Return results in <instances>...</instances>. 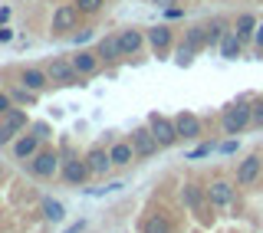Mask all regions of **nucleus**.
Wrapping results in <instances>:
<instances>
[{
    "label": "nucleus",
    "mask_w": 263,
    "mask_h": 233,
    "mask_svg": "<svg viewBox=\"0 0 263 233\" xmlns=\"http://www.w3.org/2000/svg\"><path fill=\"white\" fill-rule=\"evenodd\" d=\"M250 119H253V105H243V102L234 105V109L224 112V131H227V135H240V128Z\"/></svg>",
    "instance_id": "f257e3e1"
},
{
    "label": "nucleus",
    "mask_w": 263,
    "mask_h": 233,
    "mask_svg": "<svg viewBox=\"0 0 263 233\" xmlns=\"http://www.w3.org/2000/svg\"><path fill=\"white\" fill-rule=\"evenodd\" d=\"M148 128H152V135L158 138V145H175V141L181 138L178 135V128H175V122H168V119H161L158 112L148 119Z\"/></svg>",
    "instance_id": "f03ea898"
},
{
    "label": "nucleus",
    "mask_w": 263,
    "mask_h": 233,
    "mask_svg": "<svg viewBox=\"0 0 263 233\" xmlns=\"http://www.w3.org/2000/svg\"><path fill=\"white\" fill-rule=\"evenodd\" d=\"M46 72H49V82H60V86H76V79H79L76 66L66 63V60H53Z\"/></svg>",
    "instance_id": "7ed1b4c3"
},
{
    "label": "nucleus",
    "mask_w": 263,
    "mask_h": 233,
    "mask_svg": "<svg viewBox=\"0 0 263 233\" xmlns=\"http://www.w3.org/2000/svg\"><path fill=\"white\" fill-rule=\"evenodd\" d=\"M132 148H135L138 158H152L158 151V138L152 135V128H138V131H132Z\"/></svg>",
    "instance_id": "20e7f679"
},
{
    "label": "nucleus",
    "mask_w": 263,
    "mask_h": 233,
    "mask_svg": "<svg viewBox=\"0 0 263 233\" xmlns=\"http://www.w3.org/2000/svg\"><path fill=\"white\" fill-rule=\"evenodd\" d=\"M260 168H263V161L257 154H250V158H243L240 161V168H237V184H253V181L260 178Z\"/></svg>",
    "instance_id": "39448f33"
},
{
    "label": "nucleus",
    "mask_w": 263,
    "mask_h": 233,
    "mask_svg": "<svg viewBox=\"0 0 263 233\" xmlns=\"http://www.w3.org/2000/svg\"><path fill=\"white\" fill-rule=\"evenodd\" d=\"M33 174H40V178H53L56 168H60V158H56L53 151H43V154H33Z\"/></svg>",
    "instance_id": "423d86ee"
},
{
    "label": "nucleus",
    "mask_w": 263,
    "mask_h": 233,
    "mask_svg": "<svg viewBox=\"0 0 263 233\" xmlns=\"http://www.w3.org/2000/svg\"><path fill=\"white\" fill-rule=\"evenodd\" d=\"M23 125H27V115H23V112H13V109L7 112L4 115V125H0V145H4V141H10L16 131L23 128Z\"/></svg>",
    "instance_id": "0eeeda50"
},
{
    "label": "nucleus",
    "mask_w": 263,
    "mask_h": 233,
    "mask_svg": "<svg viewBox=\"0 0 263 233\" xmlns=\"http://www.w3.org/2000/svg\"><path fill=\"white\" fill-rule=\"evenodd\" d=\"M79 20V7L76 4H63L60 10L53 13V30H72Z\"/></svg>",
    "instance_id": "6e6552de"
},
{
    "label": "nucleus",
    "mask_w": 263,
    "mask_h": 233,
    "mask_svg": "<svg viewBox=\"0 0 263 233\" xmlns=\"http://www.w3.org/2000/svg\"><path fill=\"white\" fill-rule=\"evenodd\" d=\"M208 201L214 207H227L230 201H234V187H230L227 181H214V184L208 187Z\"/></svg>",
    "instance_id": "1a4fd4ad"
},
{
    "label": "nucleus",
    "mask_w": 263,
    "mask_h": 233,
    "mask_svg": "<svg viewBox=\"0 0 263 233\" xmlns=\"http://www.w3.org/2000/svg\"><path fill=\"white\" fill-rule=\"evenodd\" d=\"M175 128H178L181 138H197L201 135V122H197V115H191V112H181L175 119Z\"/></svg>",
    "instance_id": "9d476101"
},
{
    "label": "nucleus",
    "mask_w": 263,
    "mask_h": 233,
    "mask_svg": "<svg viewBox=\"0 0 263 233\" xmlns=\"http://www.w3.org/2000/svg\"><path fill=\"white\" fill-rule=\"evenodd\" d=\"M86 164H89V171H92V174H105V171H109V164H112V154H105L102 148H92V151L86 154Z\"/></svg>",
    "instance_id": "9b49d317"
},
{
    "label": "nucleus",
    "mask_w": 263,
    "mask_h": 233,
    "mask_svg": "<svg viewBox=\"0 0 263 233\" xmlns=\"http://www.w3.org/2000/svg\"><path fill=\"white\" fill-rule=\"evenodd\" d=\"M138 46H142V33H138V30H122V33H119V49H122V56L138 53Z\"/></svg>",
    "instance_id": "f8f14e48"
},
{
    "label": "nucleus",
    "mask_w": 263,
    "mask_h": 233,
    "mask_svg": "<svg viewBox=\"0 0 263 233\" xmlns=\"http://www.w3.org/2000/svg\"><path fill=\"white\" fill-rule=\"evenodd\" d=\"M72 66H76L79 76H92V72L99 69V53H79V56H72Z\"/></svg>",
    "instance_id": "ddd939ff"
},
{
    "label": "nucleus",
    "mask_w": 263,
    "mask_h": 233,
    "mask_svg": "<svg viewBox=\"0 0 263 233\" xmlns=\"http://www.w3.org/2000/svg\"><path fill=\"white\" fill-rule=\"evenodd\" d=\"M86 174H89V164H82V161H66V168H63V178L69 184H82Z\"/></svg>",
    "instance_id": "4468645a"
},
{
    "label": "nucleus",
    "mask_w": 263,
    "mask_h": 233,
    "mask_svg": "<svg viewBox=\"0 0 263 233\" xmlns=\"http://www.w3.org/2000/svg\"><path fill=\"white\" fill-rule=\"evenodd\" d=\"M36 145H40V135H23L13 145V154L16 158H33V154H36Z\"/></svg>",
    "instance_id": "2eb2a0df"
},
{
    "label": "nucleus",
    "mask_w": 263,
    "mask_h": 233,
    "mask_svg": "<svg viewBox=\"0 0 263 233\" xmlns=\"http://www.w3.org/2000/svg\"><path fill=\"white\" fill-rule=\"evenodd\" d=\"M112 164H119V168H122V164H132V161H135V148H132V145H122V141H119V145H112Z\"/></svg>",
    "instance_id": "dca6fc26"
},
{
    "label": "nucleus",
    "mask_w": 263,
    "mask_h": 233,
    "mask_svg": "<svg viewBox=\"0 0 263 233\" xmlns=\"http://www.w3.org/2000/svg\"><path fill=\"white\" fill-rule=\"evenodd\" d=\"M220 56H224V60H237V56H240V36H237V33H227V36L220 40Z\"/></svg>",
    "instance_id": "f3484780"
},
{
    "label": "nucleus",
    "mask_w": 263,
    "mask_h": 233,
    "mask_svg": "<svg viewBox=\"0 0 263 233\" xmlns=\"http://www.w3.org/2000/svg\"><path fill=\"white\" fill-rule=\"evenodd\" d=\"M122 49H119V36H105L99 43V60H119Z\"/></svg>",
    "instance_id": "a211bd4d"
},
{
    "label": "nucleus",
    "mask_w": 263,
    "mask_h": 233,
    "mask_svg": "<svg viewBox=\"0 0 263 233\" xmlns=\"http://www.w3.org/2000/svg\"><path fill=\"white\" fill-rule=\"evenodd\" d=\"M46 82H49V72H40V69H27V72H23V86L33 89V92H36V89H43Z\"/></svg>",
    "instance_id": "6ab92c4d"
},
{
    "label": "nucleus",
    "mask_w": 263,
    "mask_h": 233,
    "mask_svg": "<svg viewBox=\"0 0 263 233\" xmlns=\"http://www.w3.org/2000/svg\"><path fill=\"white\" fill-rule=\"evenodd\" d=\"M148 43H152L155 49H164L171 43V30L168 27H152V30H148Z\"/></svg>",
    "instance_id": "aec40b11"
},
{
    "label": "nucleus",
    "mask_w": 263,
    "mask_h": 233,
    "mask_svg": "<svg viewBox=\"0 0 263 233\" xmlns=\"http://www.w3.org/2000/svg\"><path fill=\"white\" fill-rule=\"evenodd\" d=\"M142 233H171V223L164 220L161 213H155V217H148V220H145Z\"/></svg>",
    "instance_id": "412c9836"
},
{
    "label": "nucleus",
    "mask_w": 263,
    "mask_h": 233,
    "mask_svg": "<svg viewBox=\"0 0 263 233\" xmlns=\"http://www.w3.org/2000/svg\"><path fill=\"white\" fill-rule=\"evenodd\" d=\"M43 213H46V220H63L66 217V210H63L60 201H43Z\"/></svg>",
    "instance_id": "4be33fe9"
},
{
    "label": "nucleus",
    "mask_w": 263,
    "mask_h": 233,
    "mask_svg": "<svg viewBox=\"0 0 263 233\" xmlns=\"http://www.w3.org/2000/svg\"><path fill=\"white\" fill-rule=\"evenodd\" d=\"M208 43V27H194V30H187V46H204Z\"/></svg>",
    "instance_id": "5701e85b"
},
{
    "label": "nucleus",
    "mask_w": 263,
    "mask_h": 233,
    "mask_svg": "<svg viewBox=\"0 0 263 233\" xmlns=\"http://www.w3.org/2000/svg\"><path fill=\"white\" fill-rule=\"evenodd\" d=\"M257 30V20H253L250 13H243L240 20H237V36H247V33H253Z\"/></svg>",
    "instance_id": "b1692460"
},
{
    "label": "nucleus",
    "mask_w": 263,
    "mask_h": 233,
    "mask_svg": "<svg viewBox=\"0 0 263 233\" xmlns=\"http://www.w3.org/2000/svg\"><path fill=\"white\" fill-rule=\"evenodd\" d=\"M181 197H184V204H187V207H197V204H201V190H197V187H191V184H187L184 190H181Z\"/></svg>",
    "instance_id": "393cba45"
},
{
    "label": "nucleus",
    "mask_w": 263,
    "mask_h": 233,
    "mask_svg": "<svg viewBox=\"0 0 263 233\" xmlns=\"http://www.w3.org/2000/svg\"><path fill=\"white\" fill-rule=\"evenodd\" d=\"M76 7H79L82 13H96L99 7H102V0H76Z\"/></svg>",
    "instance_id": "a878e982"
},
{
    "label": "nucleus",
    "mask_w": 263,
    "mask_h": 233,
    "mask_svg": "<svg viewBox=\"0 0 263 233\" xmlns=\"http://www.w3.org/2000/svg\"><path fill=\"white\" fill-rule=\"evenodd\" d=\"M220 40V23H214V27H208V43H217Z\"/></svg>",
    "instance_id": "bb28decb"
},
{
    "label": "nucleus",
    "mask_w": 263,
    "mask_h": 233,
    "mask_svg": "<svg viewBox=\"0 0 263 233\" xmlns=\"http://www.w3.org/2000/svg\"><path fill=\"white\" fill-rule=\"evenodd\" d=\"M7 112H10V95L0 92V115H7Z\"/></svg>",
    "instance_id": "cd10ccee"
},
{
    "label": "nucleus",
    "mask_w": 263,
    "mask_h": 233,
    "mask_svg": "<svg viewBox=\"0 0 263 233\" xmlns=\"http://www.w3.org/2000/svg\"><path fill=\"white\" fill-rule=\"evenodd\" d=\"M253 122H260V125H263V102L253 105Z\"/></svg>",
    "instance_id": "c85d7f7f"
},
{
    "label": "nucleus",
    "mask_w": 263,
    "mask_h": 233,
    "mask_svg": "<svg viewBox=\"0 0 263 233\" xmlns=\"http://www.w3.org/2000/svg\"><path fill=\"white\" fill-rule=\"evenodd\" d=\"M220 151H224V154H234L237 151V141H224V145H220Z\"/></svg>",
    "instance_id": "c756f323"
},
{
    "label": "nucleus",
    "mask_w": 263,
    "mask_h": 233,
    "mask_svg": "<svg viewBox=\"0 0 263 233\" xmlns=\"http://www.w3.org/2000/svg\"><path fill=\"white\" fill-rule=\"evenodd\" d=\"M201 154H211V145H201V148H194L191 158H201Z\"/></svg>",
    "instance_id": "7c9ffc66"
},
{
    "label": "nucleus",
    "mask_w": 263,
    "mask_h": 233,
    "mask_svg": "<svg viewBox=\"0 0 263 233\" xmlns=\"http://www.w3.org/2000/svg\"><path fill=\"white\" fill-rule=\"evenodd\" d=\"M30 92L33 89H16V99H20V102H30Z\"/></svg>",
    "instance_id": "2f4dec72"
},
{
    "label": "nucleus",
    "mask_w": 263,
    "mask_h": 233,
    "mask_svg": "<svg viewBox=\"0 0 263 233\" xmlns=\"http://www.w3.org/2000/svg\"><path fill=\"white\" fill-rule=\"evenodd\" d=\"M253 40H257V46L263 49V23H260V27H257V33H253Z\"/></svg>",
    "instance_id": "473e14b6"
},
{
    "label": "nucleus",
    "mask_w": 263,
    "mask_h": 233,
    "mask_svg": "<svg viewBox=\"0 0 263 233\" xmlns=\"http://www.w3.org/2000/svg\"><path fill=\"white\" fill-rule=\"evenodd\" d=\"M82 227H86V223H82V220H79V223H72V227H69V230H66V233H79Z\"/></svg>",
    "instance_id": "72a5a7b5"
},
{
    "label": "nucleus",
    "mask_w": 263,
    "mask_h": 233,
    "mask_svg": "<svg viewBox=\"0 0 263 233\" xmlns=\"http://www.w3.org/2000/svg\"><path fill=\"white\" fill-rule=\"evenodd\" d=\"M10 36H13L10 30H0V43H7V40H10Z\"/></svg>",
    "instance_id": "f704fd0d"
},
{
    "label": "nucleus",
    "mask_w": 263,
    "mask_h": 233,
    "mask_svg": "<svg viewBox=\"0 0 263 233\" xmlns=\"http://www.w3.org/2000/svg\"><path fill=\"white\" fill-rule=\"evenodd\" d=\"M7 16H10V10L4 7V10H0V23H7Z\"/></svg>",
    "instance_id": "c9c22d12"
},
{
    "label": "nucleus",
    "mask_w": 263,
    "mask_h": 233,
    "mask_svg": "<svg viewBox=\"0 0 263 233\" xmlns=\"http://www.w3.org/2000/svg\"><path fill=\"white\" fill-rule=\"evenodd\" d=\"M155 4H158V7H168V4H175V0H155Z\"/></svg>",
    "instance_id": "e433bc0d"
}]
</instances>
